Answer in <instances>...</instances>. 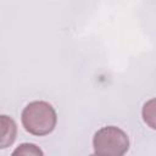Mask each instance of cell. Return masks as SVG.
I'll return each instance as SVG.
<instances>
[{
  "mask_svg": "<svg viewBox=\"0 0 156 156\" xmlns=\"http://www.w3.org/2000/svg\"><path fill=\"white\" fill-rule=\"evenodd\" d=\"M22 124L33 135L43 136L50 134L57 122L55 108L46 101H32L22 111Z\"/></svg>",
  "mask_w": 156,
  "mask_h": 156,
  "instance_id": "6da1fadb",
  "label": "cell"
},
{
  "mask_svg": "<svg viewBox=\"0 0 156 156\" xmlns=\"http://www.w3.org/2000/svg\"><path fill=\"white\" fill-rule=\"evenodd\" d=\"M94 154L96 155H124L129 149V139L127 134L115 126L100 128L93 138Z\"/></svg>",
  "mask_w": 156,
  "mask_h": 156,
  "instance_id": "7a4b0ae2",
  "label": "cell"
},
{
  "mask_svg": "<svg viewBox=\"0 0 156 156\" xmlns=\"http://www.w3.org/2000/svg\"><path fill=\"white\" fill-rule=\"evenodd\" d=\"M12 155L15 156V155H43V151L39 149V147H37L34 144H28V143H26V144H21L13 152H12Z\"/></svg>",
  "mask_w": 156,
  "mask_h": 156,
  "instance_id": "5b68a950",
  "label": "cell"
},
{
  "mask_svg": "<svg viewBox=\"0 0 156 156\" xmlns=\"http://www.w3.org/2000/svg\"><path fill=\"white\" fill-rule=\"evenodd\" d=\"M141 116L144 122L151 128L156 130V98L147 100L141 110Z\"/></svg>",
  "mask_w": 156,
  "mask_h": 156,
  "instance_id": "277c9868",
  "label": "cell"
},
{
  "mask_svg": "<svg viewBox=\"0 0 156 156\" xmlns=\"http://www.w3.org/2000/svg\"><path fill=\"white\" fill-rule=\"evenodd\" d=\"M0 123H1V141H0V147L5 149L7 146H10L16 138V133H17V128H16V123L13 122L12 118L1 115L0 116Z\"/></svg>",
  "mask_w": 156,
  "mask_h": 156,
  "instance_id": "3957f363",
  "label": "cell"
}]
</instances>
